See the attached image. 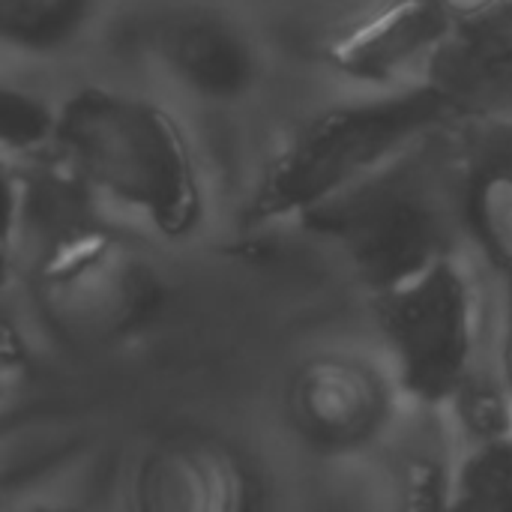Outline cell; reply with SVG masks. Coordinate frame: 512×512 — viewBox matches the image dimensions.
I'll list each match as a JSON object with an SVG mask.
<instances>
[{
    "label": "cell",
    "instance_id": "d6986e66",
    "mask_svg": "<svg viewBox=\"0 0 512 512\" xmlns=\"http://www.w3.org/2000/svg\"><path fill=\"white\" fill-rule=\"evenodd\" d=\"M510 282H512V279H510Z\"/></svg>",
    "mask_w": 512,
    "mask_h": 512
},
{
    "label": "cell",
    "instance_id": "5bb4252c",
    "mask_svg": "<svg viewBox=\"0 0 512 512\" xmlns=\"http://www.w3.org/2000/svg\"><path fill=\"white\" fill-rule=\"evenodd\" d=\"M54 126V105L30 87L0 78V150L18 156H39L48 147Z\"/></svg>",
    "mask_w": 512,
    "mask_h": 512
},
{
    "label": "cell",
    "instance_id": "9a60e30c",
    "mask_svg": "<svg viewBox=\"0 0 512 512\" xmlns=\"http://www.w3.org/2000/svg\"><path fill=\"white\" fill-rule=\"evenodd\" d=\"M480 72V75H501L512 81V18L492 36L486 39L483 45L471 48L462 63H459V75H456V84L462 78V72Z\"/></svg>",
    "mask_w": 512,
    "mask_h": 512
},
{
    "label": "cell",
    "instance_id": "8992f818",
    "mask_svg": "<svg viewBox=\"0 0 512 512\" xmlns=\"http://www.w3.org/2000/svg\"><path fill=\"white\" fill-rule=\"evenodd\" d=\"M399 405L402 393L387 363L345 351L303 360L285 384L288 426L309 450L324 456H366Z\"/></svg>",
    "mask_w": 512,
    "mask_h": 512
},
{
    "label": "cell",
    "instance_id": "6da1fadb",
    "mask_svg": "<svg viewBox=\"0 0 512 512\" xmlns=\"http://www.w3.org/2000/svg\"><path fill=\"white\" fill-rule=\"evenodd\" d=\"M456 117L426 129L297 219L345 258L369 294L444 255L468 252Z\"/></svg>",
    "mask_w": 512,
    "mask_h": 512
},
{
    "label": "cell",
    "instance_id": "ba28073f",
    "mask_svg": "<svg viewBox=\"0 0 512 512\" xmlns=\"http://www.w3.org/2000/svg\"><path fill=\"white\" fill-rule=\"evenodd\" d=\"M255 474L219 438L180 432L153 444L135 465L129 495L144 512H237L255 504Z\"/></svg>",
    "mask_w": 512,
    "mask_h": 512
},
{
    "label": "cell",
    "instance_id": "52a82bcc",
    "mask_svg": "<svg viewBox=\"0 0 512 512\" xmlns=\"http://www.w3.org/2000/svg\"><path fill=\"white\" fill-rule=\"evenodd\" d=\"M462 45V30L441 0H375L327 45V63L363 87L441 81Z\"/></svg>",
    "mask_w": 512,
    "mask_h": 512
},
{
    "label": "cell",
    "instance_id": "5b68a950",
    "mask_svg": "<svg viewBox=\"0 0 512 512\" xmlns=\"http://www.w3.org/2000/svg\"><path fill=\"white\" fill-rule=\"evenodd\" d=\"M27 291L45 333L78 354L129 342L165 303V282L153 258L108 222L33 255Z\"/></svg>",
    "mask_w": 512,
    "mask_h": 512
},
{
    "label": "cell",
    "instance_id": "30bf717a",
    "mask_svg": "<svg viewBox=\"0 0 512 512\" xmlns=\"http://www.w3.org/2000/svg\"><path fill=\"white\" fill-rule=\"evenodd\" d=\"M147 51L177 87L207 102L246 96L261 72L252 36L216 9H177L156 18Z\"/></svg>",
    "mask_w": 512,
    "mask_h": 512
},
{
    "label": "cell",
    "instance_id": "277c9868",
    "mask_svg": "<svg viewBox=\"0 0 512 512\" xmlns=\"http://www.w3.org/2000/svg\"><path fill=\"white\" fill-rule=\"evenodd\" d=\"M477 267L471 252H453L369 294L402 399L447 408L495 336L501 312L489 309Z\"/></svg>",
    "mask_w": 512,
    "mask_h": 512
},
{
    "label": "cell",
    "instance_id": "3957f363",
    "mask_svg": "<svg viewBox=\"0 0 512 512\" xmlns=\"http://www.w3.org/2000/svg\"><path fill=\"white\" fill-rule=\"evenodd\" d=\"M465 96L441 81L363 87L306 117L273 153L246 204V225L297 222L426 129L453 120Z\"/></svg>",
    "mask_w": 512,
    "mask_h": 512
},
{
    "label": "cell",
    "instance_id": "2e32d148",
    "mask_svg": "<svg viewBox=\"0 0 512 512\" xmlns=\"http://www.w3.org/2000/svg\"><path fill=\"white\" fill-rule=\"evenodd\" d=\"M24 363V345H21V330L15 321V312L6 300L3 279H0V396L15 384L18 372Z\"/></svg>",
    "mask_w": 512,
    "mask_h": 512
},
{
    "label": "cell",
    "instance_id": "7a4b0ae2",
    "mask_svg": "<svg viewBox=\"0 0 512 512\" xmlns=\"http://www.w3.org/2000/svg\"><path fill=\"white\" fill-rule=\"evenodd\" d=\"M45 153L165 237L192 234L204 216V180L183 123L138 93L75 90L54 105Z\"/></svg>",
    "mask_w": 512,
    "mask_h": 512
},
{
    "label": "cell",
    "instance_id": "8fae6325",
    "mask_svg": "<svg viewBox=\"0 0 512 512\" xmlns=\"http://www.w3.org/2000/svg\"><path fill=\"white\" fill-rule=\"evenodd\" d=\"M462 438L444 405L402 399L378 444L366 453L381 465L384 492L405 510L450 507Z\"/></svg>",
    "mask_w": 512,
    "mask_h": 512
},
{
    "label": "cell",
    "instance_id": "ac0fdd59",
    "mask_svg": "<svg viewBox=\"0 0 512 512\" xmlns=\"http://www.w3.org/2000/svg\"><path fill=\"white\" fill-rule=\"evenodd\" d=\"M507 285V300H504V309H501V336H498V351H501V366H504V378H507V387H510L512 399V282Z\"/></svg>",
    "mask_w": 512,
    "mask_h": 512
},
{
    "label": "cell",
    "instance_id": "e0dca14e",
    "mask_svg": "<svg viewBox=\"0 0 512 512\" xmlns=\"http://www.w3.org/2000/svg\"><path fill=\"white\" fill-rule=\"evenodd\" d=\"M15 204H18V168L0 162V279L3 282H6V267L12 258Z\"/></svg>",
    "mask_w": 512,
    "mask_h": 512
},
{
    "label": "cell",
    "instance_id": "7c38bea8",
    "mask_svg": "<svg viewBox=\"0 0 512 512\" xmlns=\"http://www.w3.org/2000/svg\"><path fill=\"white\" fill-rule=\"evenodd\" d=\"M93 0H0V45L18 51H57L87 24Z\"/></svg>",
    "mask_w": 512,
    "mask_h": 512
},
{
    "label": "cell",
    "instance_id": "4fadbf2b",
    "mask_svg": "<svg viewBox=\"0 0 512 512\" xmlns=\"http://www.w3.org/2000/svg\"><path fill=\"white\" fill-rule=\"evenodd\" d=\"M450 507L512 510V432L462 444L450 486Z\"/></svg>",
    "mask_w": 512,
    "mask_h": 512
},
{
    "label": "cell",
    "instance_id": "9c48e42d",
    "mask_svg": "<svg viewBox=\"0 0 512 512\" xmlns=\"http://www.w3.org/2000/svg\"><path fill=\"white\" fill-rule=\"evenodd\" d=\"M459 192L468 252L512 279V108H462L456 117Z\"/></svg>",
    "mask_w": 512,
    "mask_h": 512
}]
</instances>
